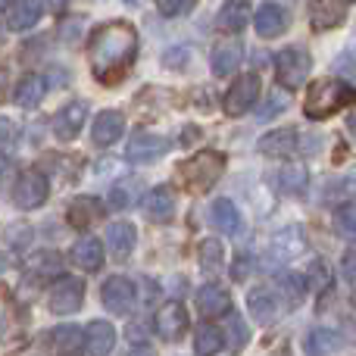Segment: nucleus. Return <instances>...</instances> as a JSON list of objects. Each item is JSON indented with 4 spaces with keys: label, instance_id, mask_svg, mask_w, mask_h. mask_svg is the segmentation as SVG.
Wrapping results in <instances>:
<instances>
[{
    "label": "nucleus",
    "instance_id": "nucleus-1",
    "mask_svg": "<svg viewBox=\"0 0 356 356\" xmlns=\"http://www.w3.org/2000/svg\"><path fill=\"white\" fill-rule=\"evenodd\" d=\"M138 60V31L131 22H104L88 38V63L100 85H116Z\"/></svg>",
    "mask_w": 356,
    "mask_h": 356
},
{
    "label": "nucleus",
    "instance_id": "nucleus-2",
    "mask_svg": "<svg viewBox=\"0 0 356 356\" xmlns=\"http://www.w3.org/2000/svg\"><path fill=\"white\" fill-rule=\"evenodd\" d=\"M356 88L347 85L341 79H319L313 88L307 91V100H303V113L309 119H328L338 110H344L347 104H353Z\"/></svg>",
    "mask_w": 356,
    "mask_h": 356
},
{
    "label": "nucleus",
    "instance_id": "nucleus-3",
    "mask_svg": "<svg viewBox=\"0 0 356 356\" xmlns=\"http://www.w3.org/2000/svg\"><path fill=\"white\" fill-rule=\"evenodd\" d=\"M222 172H225V156L219 150H200L178 166V178L191 194H207Z\"/></svg>",
    "mask_w": 356,
    "mask_h": 356
},
{
    "label": "nucleus",
    "instance_id": "nucleus-4",
    "mask_svg": "<svg viewBox=\"0 0 356 356\" xmlns=\"http://www.w3.org/2000/svg\"><path fill=\"white\" fill-rule=\"evenodd\" d=\"M309 69H313V60H309V50H303V47H288L275 56L278 81H282V88H288V91H294V88H300L303 81H307Z\"/></svg>",
    "mask_w": 356,
    "mask_h": 356
},
{
    "label": "nucleus",
    "instance_id": "nucleus-5",
    "mask_svg": "<svg viewBox=\"0 0 356 356\" xmlns=\"http://www.w3.org/2000/svg\"><path fill=\"white\" fill-rule=\"evenodd\" d=\"M81 303H85V282H81V278H72V275L56 278V284L50 288V294H47L50 313H56V316L79 313Z\"/></svg>",
    "mask_w": 356,
    "mask_h": 356
},
{
    "label": "nucleus",
    "instance_id": "nucleus-6",
    "mask_svg": "<svg viewBox=\"0 0 356 356\" xmlns=\"http://www.w3.org/2000/svg\"><path fill=\"white\" fill-rule=\"evenodd\" d=\"M47 194H50L47 175L38 172V169H25V172L16 178V184H13V203H16L19 209H38V207H44Z\"/></svg>",
    "mask_w": 356,
    "mask_h": 356
},
{
    "label": "nucleus",
    "instance_id": "nucleus-7",
    "mask_svg": "<svg viewBox=\"0 0 356 356\" xmlns=\"http://www.w3.org/2000/svg\"><path fill=\"white\" fill-rule=\"evenodd\" d=\"M257 97H259V75L257 72H244V75H238L234 85L225 91L222 106H225L228 116H244V113L257 104Z\"/></svg>",
    "mask_w": 356,
    "mask_h": 356
},
{
    "label": "nucleus",
    "instance_id": "nucleus-8",
    "mask_svg": "<svg viewBox=\"0 0 356 356\" xmlns=\"http://www.w3.org/2000/svg\"><path fill=\"white\" fill-rule=\"evenodd\" d=\"M135 284L129 282V278L122 275H113L104 282V288H100V300H104V307L110 309L113 316H125L131 313V307H135Z\"/></svg>",
    "mask_w": 356,
    "mask_h": 356
},
{
    "label": "nucleus",
    "instance_id": "nucleus-9",
    "mask_svg": "<svg viewBox=\"0 0 356 356\" xmlns=\"http://www.w3.org/2000/svg\"><path fill=\"white\" fill-rule=\"evenodd\" d=\"M154 328L163 341L175 344V341H181L184 332H188V309H184L178 300L163 303L160 313H156V319H154Z\"/></svg>",
    "mask_w": 356,
    "mask_h": 356
},
{
    "label": "nucleus",
    "instance_id": "nucleus-10",
    "mask_svg": "<svg viewBox=\"0 0 356 356\" xmlns=\"http://www.w3.org/2000/svg\"><path fill=\"white\" fill-rule=\"evenodd\" d=\"M303 250V232L297 225H288L269 241L266 250V266H284L288 259H294Z\"/></svg>",
    "mask_w": 356,
    "mask_h": 356
},
{
    "label": "nucleus",
    "instance_id": "nucleus-11",
    "mask_svg": "<svg viewBox=\"0 0 356 356\" xmlns=\"http://www.w3.org/2000/svg\"><path fill=\"white\" fill-rule=\"evenodd\" d=\"M85 119H88V104L72 100L54 116V135L60 141H75L81 135V129H85Z\"/></svg>",
    "mask_w": 356,
    "mask_h": 356
},
{
    "label": "nucleus",
    "instance_id": "nucleus-12",
    "mask_svg": "<svg viewBox=\"0 0 356 356\" xmlns=\"http://www.w3.org/2000/svg\"><path fill=\"white\" fill-rule=\"evenodd\" d=\"M253 25H257V35L259 38H278L288 31L291 25V16L282 3H263L253 16Z\"/></svg>",
    "mask_w": 356,
    "mask_h": 356
},
{
    "label": "nucleus",
    "instance_id": "nucleus-13",
    "mask_svg": "<svg viewBox=\"0 0 356 356\" xmlns=\"http://www.w3.org/2000/svg\"><path fill=\"white\" fill-rule=\"evenodd\" d=\"M169 150V141L163 135H150V131H138L129 141V160L131 163H154Z\"/></svg>",
    "mask_w": 356,
    "mask_h": 356
},
{
    "label": "nucleus",
    "instance_id": "nucleus-14",
    "mask_svg": "<svg viewBox=\"0 0 356 356\" xmlns=\"http://www.w3.org/2000/svg\"><path fill=\"white\" fill-rule=\"evenodd\" d=\"M122 131H125V116L119 110L97 113V119H94V125H91V138H94V144H100V147L116 144L119 138H122Z\"/></svg>",
    "mask_w": 356,
    "mask_h": 356
},
{
    "label": "nucleus",
    "instance_id": "nucleus-15",
    "mask_svg": "<svg viewBox=\"0 0 356 356\" xmlns=\"http://www.w3.org/2000/svg\"><path fill=\"white\" fill-rule=\"evenodd\" d=\"M141 209L150 222H169L175 213V194L169 184H160V188L147 191V197L141 200Z\"/></svg>",
    "mask_w": 356,
    "mask_h": 356
},
{
    "label": "nucleus",
    "instance_id": "nucleus-16",
    "mask_svg": "<svg viewBox=\"0 0 356 356\" xmlns=\"http://www.w3.org/2000/svg\"><path fill=\"white\" fill-rule=\"evenodd\" d=\"M197 309H200L207 319H219V316L232 313V297L222 284H203L197 291Z\"/></svg>",
    "mask_w": 356,
    "mask_h": 356
},
{
    "label": "nucleus",
    "instance_id": "nucleus-17",
    "mask_svg": "<svg viewBox=\"0 0 356 356\" xmlns=\"http://www.w3.org/2000/svg\"><path fill=\"white\" fill-rule=\"evenodd\" d=\"M69 259H72L81 272H97L100 266H104V244H100L97 238H91V234H88V238H79L72 244Z\"/></svg>",
    "mask_w": 356,
    "mask_h": 356
},
{
    "label": "nucleus",
    "instance_id": "nucleus-18",
    "mask_svg": "<svg viewBox=\"0 0 356 356\" xmlns=\"http://www.w3.org/2000/svg\"><path fill=\"white\" fill-rule=\"evenodd\" d=\"M85 344L91 356H110L113 347H116V328L104 319H94L85 332Z\"/></svg>",
    "mask_w": 356,
    "mask_h": 356
},
{
    "label": "nucleus",
    "instance_id": "nucleus-19",
    "mask_svg": "<svg viewBox=\"0 0 356 356\" xmlns=\"http://www.w3.org/2000/svg\"><path fill=\"white\" fill-rule=\"evenodd\" d=\"M44 16V3H35V0H22V3H13L6 10V29L10 31H29L41 22Z\"/></svg>",
    "mask_w": 356,
    "mask_h": 356
},
{
    "label": "nucleus",
    "instance_id": "nucleus-20",
    "mask_svg": "<svg viewBox=\"0 0 356 356\" xmlns=\"http://www.w3.org/2000/svg\"><path fill=\"white\" fill-rule=\"evenodd\" d=\"M247 309H250V316L259 322V325H272L278 316V297L275 291L269 288H253L250 297H247Z\"/></svg>",
    "mask_w": 356,
    "mask_h": 356
},
{
    "label": "nucleus",
    "instance_id": "nucleus-21",
    "mask_svg": "<svg viewBox=\"0 0 356 356\" xmlns=\"http://www.w3.org/2000/svg\"><path fill=\"white\" fill-rule=\"evenodd\" d=\"M66 219L72 228H88V225L104 219V203H100L97 197H75L69 213H66Z\"/></svg>",
    "mask_w": 356,
    "mask_h": 356
},
{
    "label": "nucleus",
    "instance_id": "nucleus-22",
    "mask_svg": "<svg viewBox=\"0 0 356 356\" xmlns=\"http://www.w3.org/2000/svg\"><path fill=\"white\" fill-rule=\"evenodd\" d=\"M135 241H138V232L131 222H113L106 228V244H110V253L116 259H129L131 250H135Z\"/></svg>",
    "mask_w": 356,
    "mask_h": 356
},
{
    "label": "nucleus",
    "instance_id": "nucleus-23",
    "mask_svg": "<svg viewBox=\"0 0 356 356\" xmlns=\"http://www.w3.org/2000/svg\"><path fill=\"white\" fill-rule=\"evenodd\" d=\"M297 144H300V138L291 129H278V131H269V135L259 138V150H263L266 156H294Z\"/></svg>",
    "mask_w": 356,
    "mask_h": 356
},
{
    "label": "nucleus",
    "instance_id": "nucleus-24",
    "mask_svg": "<svg viewBox=\"0 0 356 356\" xmlns=\"http://www.w3.org/2000/svg\"><path fill=\"white\" fill-rule=\"evenodd\" d=\"M44 94H47V81H44V75L31 72V75H25V79L16 85L13 100H16L22 110H35V106L44 100Z\"/></svg>",
    "mask_w": 356,
    "mask_h": 356
},
{
    "label": "nucleus",
    "instance_id": "nucleus-25",
    "mask_svg": "<svg viewBox=\"0 0 356 356\" xmlns=\"http://www.w3.org/2000/svg\"><path fill=\"white\" fill-rule=\"evenodd\" d=\"M209 219H213V225L219 228L222 234H238L241 232V213L228 197L213 200V207H209Z\"/></svg>",
    "mask_w": 356,
    "mask_h": 356
},
{
    "label": "nucleus",
    "instance_id": "nucleus-26",
    "mask_svg": "<svg viewBox=\"0 0 356 356\" xmlns=\"http://www.w3.org/2000/svg\"><path fill=\"white\" fill-rule=\"evenodd\" d=\"M303 347H307V356H334L341 350V334L332 328H313Z\"/></svg>",
    "mask_w": 356,
    "mask_h": 356
},
{
    "label": "nucleus",
    "instance_id": "nucleus-27",
    "mask_svg": "<svg viewBox=\"0 0 356 356\" xmlns=\"http://www.w3.org/2000/svg\"><path fill=\"white\" fill-rule=\"evenodd\" d=\"M344 16H347V3H309V22L319 31L341 25Z\"/></svg>",
    "mask_w": 356,
    "mask_h": 356
},
{
    "label": "nucleus",
    "instance_id": "nucleus-28",
    "mask_svg": "<svg viewBox=\"0 0 356 356\" xmlns=\"http://www.w3.org/2000/svg\"><path fill=\"white\" fill-rule=\"evenodd\" d=\"M241 60H244V47H241V44H219V47L213 50V72L216 75L238 72Z\"/></svg>",
    "mask_w": 356,
    "mask_h": 356
},
{
    "label": "nucleus",
    "instance_id": "nucleus-29",
    "mask_svg": "<svg viewBox=\"0 0 356 356\" xmlns=\"http://www.w3.org/2000/svg\"><path fill=\"white\" fill-rule=\"evenodd\" d=\"M54 347L63 356H81V350H85V332L79 325H60L54 332Z\"/></svg>",
    "mask_w": 356,
    "mask_h": 356
},
{
    "label": "nucleus",
    "instance_id": "nucleus-30",
    "mask_svg": "<svg viewBox=\"0 0 356 356\" xmlns=\"http://www.w3.org/2000/svg\"><path fill=\"white\" fill-rule=\"evenodd\" d=\"M25 272H29V278L60 275V272H63V259L56 257V253H50V250H41V253H35V257L25 263Z\"/></svg>",
    "mask_w": 356,
    "mask_h": 356
},
{
    "label": "nucleus",
    "instance_id": "nucleus-31",
    "mask_svg": "<svg viewBox=\"0 0 356 356\" xmlns=\"http://www.w3.org/2000/svg\"><path fill=\"white\" fill-rule=\"evenodd\" d=\"M194 350L197 356H216L219 350H225V334L216 325H200L194 334Z\"/></svg>",
    "mask_w": 356,
    "mask_h": 356
},
{
    "label": "nucleus",
    "instance_id": "nucleus-32",
    "mask_svg": "<svg viewBox=\"0 0 356 356\" xmlns=\"http://www.w3.org/2000/svg\"><path fill=\"white\" fill-rule=\"evenodd\" d=\"M197 259H200V269L207 272V275L222 272V263H225V247H222V241L207 238L200 244V250H197Z\"/></svg>",
    "mask_w": 356,
    "mask_h": 356
},
{
    "label": "nucleus",
    "instance_id": "nucleus-33",
    "mask_svg": "<svg viewBox=\"0 0 356 356\" xmlns=\"http://www.w3.org/2000/svg\"><path fill=\"white\" fill-rule=\"evenodd\" d=\"M275 184L282 194H303L309 184V172L303 166H284V169H278Z\"/></svg>",
    "mask_w": 356,
    "mask_h": 356
},
{
    "label": "nucleus",
    "instance_id": "nucleus-34",
    "mask_svg": "<svg viewBox=\"0 0 356 356\" xmlns=\"http://www.w3.org/2000/svg\"><path fill=\"white\" fill-rule=\"evenodd\" d=\"M247 19H250V6H247L244 0H232V3H225L219 10V29L222 31H241L247 25Z\"/></svg>",
    "mask_w": 356,
    "mask_h": 356
},
{
    "label": "nucleus",
    "instance_id": "nucleus-35",
    "mask_svg": "<svg viewBox=\"0 0 356 356\" xmlns=\"http://www.w3.org/2000/svg\"><path fill=\"white\" fill-rule=\"evenodd\" d=\"M278 288L284 294V307H300L303 297H307V278L303 275H282L278 278Z\"/></svg>",
    "mask_w": 356,
    "mask_h": 356
},
{
    "label": "nucleus",
    "instance_id": "nucleus-36",
    "mask_svg": "<svg viewBox=\"0 0 356 356\" xmlns=\"http://www.w3.org/2000/svg\"><path fill=\"white\" fill-rule=\"evenodd\" d=\"M334 228H338L344 238H356V203H344L334 213Z\"/></svg>",
    "mask_w": 356,
    "mask_h": 356
},
{
    "label": "nucleus",
    "instance_id": "nucleus-37",
    "mask_svg": "<svg viewBox=\"0 0 356 356\" xmlns=\"http://www.w3.org/2000/svg\"><path fill=\"white\" fill-rule=\"evenodd\" d=\"M288 106V97H282V94H272V100H266L263 106H259V119H272V116H278V113Z\"/></svg>",
    "mask_w": 356,
    "mask_h": 356
},
{
    "label": "nucleus",
    "instance_id": "nucleus-38",
    "mask_svg": "<svg viewBox=\"0 0 356 356\" xmlns=\"http://www.w3.org/2000/svg\"><path fill=\"white\" fill-rule=\"evenodd\" d=\"M341 272H344L347 284H350V288H353V294H356V250L344 253V259H341Z\"/></svg>",
    "mask_w": 356,
    "mask_h": 356
},
{
    "label": "nucleus",
    "instance_id": "nucleus-39",
    "mask_svg": "<svg viewBox=\"0 0 356 356\" xmlns=\"http://www.w3.org/2000/svg\"><path fill=\"white\" fill-rule=\"evenodd\" d=\"M309 272H313V284H316V288H328V282H332V275H328V266H325V259H316V263L309 266Z\"/></svg>",
    "mask_w": 356,
    "mask_h": 356
},
{
    "label": "nucleus",
    "instance_id": "nucleus-40",
    "mask_svg": "<svg viewBox=\"0 0 356 356\" xmlns=\"http://www.w3.org/2000/svg\"><path fill=\"white\" fill-rule=\"evenodd\" d=\"M156 10H160V16L172 19V16H184V13H191V10H194V3H191V0H188V3H160Z\"/></svg>",
    "mask_w": 356,
    "mask_h": 356
},
{
    "label": "nucleus",
    "instance_id": "nucleus-41",
    "mask_svg": "<svg viewBox=\"0 0 356 356\" xmlns=\"http://www.w3.org/2000/svg\"><path fill=\"white\" fill-rule=\"evenodd\" d=\"M232 344H234V350H241V347L247 344V328L241 325V319L234 316L232 319Z\"/></svg>",
    "mask_w": 356,
    "mask_h": 356
},
{
    "label": "nucleus",
    "instance_id": "nucleus-42",
    "mask_svg": "<svg viewBox=\"0 0 356 356\" xmlns=\"http://www.w3.org/2000/svg\"><path fill=\"white\" fill-rule=\"evenodd\" d=\"M129 194H125V191L122 188H113L110 191V200H106V207H110V209H125V207H129Z\"/></svg>",
    "mask_w": 356,
    "mask_h": 356
},
{
    "label": "nucleus",
    "instance_id": "nucleus-43",
    "mask_svg": "<svg viewBox=\"0 0 356 356\" xmlns=\"http://www.w3.org/2000/svg\"><path fill=\"white\" fill-rule=\"evenodd\" d=\"M247 275H250V259H247L244 253H241V257H238V263H234V272H232V278H234V282H244Z\"/></svg>",
    "mask_w": 356,
    "mask_h": 356
},
{
    "label": "nucleus",
    "instance_id": "nucleus-44",
    "mask_svg": "<svg viewBox=\"0 0 356 356\" xmlns=\"http://www.w3.org/2000/svg\"><path fill=\"white\" fill-rule=\"evenodd\" d=\"M10 328V300L6 297H0V334Z\"/></svg>",
    "mask_w": 356,
    "mask_h": 356
},
{
    "label": "nucleus",
    "instance_id": "nucleus-45",
    "mask_svg": "<svg viewBox=\"0 0 356 356\" xmlns=\"http://www.w3.org/2000/svg\"><path fill=\"white\" fill-rule=\"evenodd\" d=\"M338 69H347L344 75L353 81V88H356V63L350 60V56H341V60H338Z\"/></svg>",
    "mask_w": 356,
    "mask_h": 356
},
{
    "label": "nucleus",
    "instance_id": "nucleus-46",
    "mask_svg": "<svg viewBox=\"0 0 356 356\" xmlns=\"http://www.w3.org/2000/svg\"><path fill=\"white\" fill-rule=\"evenodd\" d=\"M129 356H156V350H154V347H147V344H135L129 350Z\"/></svg>",
    "mask_w": 356,
    "mask_h": 356
},
{
    "label": "nucleus",
    "instance_id": "nucleus-47",
    "mask_svg": "<svg viewBox=\"0 0 356 356\" xmlns=\"http://www.w3.org/2000/svg\"><path fill=\"white\" fill-rule=\"evenodd\" d=\"M344 341H353V344H356V319L344 322Z\"/></svg>",
    "mask_w": 356,
    "mask_h": 356
},
{
    "label": "nucleus",
    "instance_id": "nucleus-48",
    "mask_svg": "<svg viewBox=\"0 0 356 356\" xmlns=\"http://www.w3.org/2000/svg\"><path fill=\"white\" fill-rule=\"evenodd\" d=\"M347 129H350V135H353V141H356V113L347 119Z\"/></svg>",
    "mask_w": 356,
    "mask_h": 356
},
{
    "label": "nucleus",
    "instance_id": "nucleus-49",
    "mask_svg": "<svg viewBox=\"0 0 356 356\" xmlns=\"http://www.w3.org/2000/svg\"><path fill=\"white\" fill-rule=\"evenodd\" d=\"M6 163H10V160H6V154H3V150H0V175L6 172Z\"/></svg>",
    "mask_w": 356,
    "mask_h": 356
},
{
    "label": "nucleus",
    "instance_id": "nucleus-50",
    "mask_svg": "<svg viewBox=\"0 0 356 356\" xmlns=\"http://www.w3.org/2000/svg\"><path fill=\"white\" fill-rule=\"evenodd\" d=\"M3 266H6V259H3V253H0V272H3Z\"/></svg>",
    "mask_w": 356,
    "mask_h": 356
},
{
    "label": "nucleus",
    "instance_id": "nucleus-51",
    "mask_svg": "<svg viewBox=\"0 0 356 356\" xmlns=\"http://www.w3.org/2000/svg\"><path fill=\"white\" fill-rule=\"evenodd\" d=\"M0 91H3V75H0Z\"/></svg>",
    "mask_w": 356,
    "mask_h": 356
}]
</instances>
